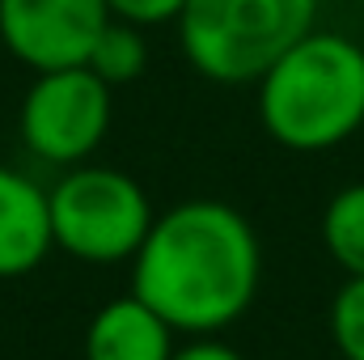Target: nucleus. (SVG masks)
I'll return each instance as SVG.
<instances>
[{"label":"nucleus","instance_id":"nucleus-4","mask_svg":"<svg viewBox=\"0 0 364 360\" xmlns=\"http://www.w3.org/2000/svg\"><path fill=\"white\" fill-rule=\"evenodd\" d=\"M55 250L77 263H132L144 246L157 212L153 199L127 170L114 166H73L47 186Z\"/></svg>","mask_w":364,"mask_h":360},{"label":"nucleus","instance_id":"nucleus-9","mask_svg":"<svg viewBox=\"0 0 364 360\" xmlns=\"http://www.w3.org/2000/svg\"><path fill=\"white\" fill-rule=\"evenodd\" d=\"M322 246L348 280L364 275V182L339 186L322 208Z\"/></svg>","mask_w":364,"mask_h":360},{"label":"nucleus","instance_id":"nucleus-8","mask_svg":"<svg viewBox=\"0 0 364 360\" xmlns=\"http://www.w3.org/2000/svg\"><path fill=\"white\" fill-rule=\"evenodd\" d=\"M178 348V331L149 309L136 292L106 301L85 327V360H170Z\"/></svg>","mask_w":364,"mask_h":360},{"label":"nucleus","instance_id":"nucleus-10","mask_svg":"<svg viewBox=\"0 0 364 360\" xmlns=\"http://www.w3.org/2000/svg\"><path fill=\"white\" fill-rule=\"evenodd\" d=\"M85 68H93L110 90H114V85H127V81H140L144 68H149V38H144V30L132 26V21L110 17L106 30H102L97 43H93Z\"/></svg>","mask_w":364,"mask_h":360},{"label":"nucleus","instance_id":"nucleus-12","mask_svg":"<svg viewBox=\"0 0 364 360\" xmlns=\"http://www.w3.org/2000/svg\"><path fill=\"white\" fill-rule=\"evenodd\" d=\"M182 4H186V0H106L110 17L132 21V26H140V30H149V26H166V21H178Z\"/></svg>","mask_w":364,"mask_h":360},{"label":"nucleus","instance_id":"nucleus-5","mask_svg":"<svg viewBox=\"0 0 364 360\" xmlns=\"http://www.w3.org/2000/svg\"><path fill=\"white\" fill-rule=\"evenodd\" d=\"M110 110H114L110 85L85 64L34 73V81L21 93L17 136L34 162L73 170L85 166L106 140Z\"/></svg>","mask_w":364,"mask_h":360},{"label":"nucleus","instance_id":"nucleus-1","mask_svg":"<svg viewBox=\"0 0 364 360\" xmlns=\"http://www.w3.org/2000/svg\"><path fill=\"white\" fill-rule=\"evenodd\" d=\"M263 246L255 225L225 199L166 208L132 259V292L178 335H220L255 305Z\"/></svg>","mask_w":364,"mask_h":360},{"label":"nucleus","instance_id":"nucleus-11","mask_svg":"<svg viewBox=\"0 0 364 360\" xmlns=\"http://www.w3.org/2000/svg\"><path fill=\"white\" fill-rule=\"evenodd\" d=\"M331 344L343 360H364V275L343 280L331 301Z\"/></svg>","mask_w":364,"mask_h":360},{"label":"nucleus","instance_id":"nucleus-3","mask_svg":"<svg viewBox=\"0 0 364 360\" xmlns=\"http://www.w3.org/2000/svg\"><path fill=\"white\" fill-rule=\"evenodd\" d=\"M322 0H186L178 13L182 60L216 85H259L275 60L318 30Z\"/></svg>","mask_w":364,"mask_h":360},{"label":"nucleus","instance_id":"nucleus-2","mask_svg":"<svg viewBox=\"0 0 364 360\" xmlns=\"http://www.w3.org/2000/svg\"><path fill=\"white\" fill-rule=\"evenodd\" d=\"M259 123L288 153H331L364 127V47L309 30L259 77Z\"/></svg>","mask_w":364,"mask_h":360},{"label":"nucleus","instance_id":"nucleus-13","mask_svg":"<svg viewBox=\"0 0 364 360\" xmlns=\"http://www.w3.org/2000/svg\"><path fill=\"white\" fill-rule=\"evenodd\" d=\"M170 360H246V356H242L233 344L216 339V335H199V339H186V344H178Z\"/></svg>","mask_w":364,"mask_h":360},{"label":"nucleus","instance_id":"nucleus-7","mask_svg":"<svg viewBox=\"0 0 364 360\" xmlns=\"http://www.w3.org/2000/svg\"><path fill=\"white\" fill-rule=\"evenodd\" d=\"M55 250L47 186L26 170L0 166V280H21Z\"/></svg>","mask_w":364,"mask_h":360},{"label":"nucleus","instance_id":"nucleus-6","mask_svg":"<svg viewBox=\"0 0 364 360\" xmlns=\"http://www.w3.org/2000/svg\"><path fill=\"white\" fill-rule=\"evenodd\" d=\"M106 21V0H0V43L30 73L85 64Z\"/></svg>","mask_w":364,"mask_h":360}]
</instances>
